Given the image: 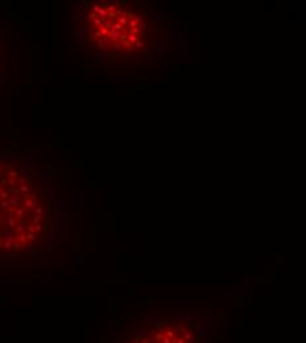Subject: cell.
<instances>
[{
  "label": "cell",
  "instance_id": "cell-1",
  "mask_svg": "<svg viewBox=\"0 0 306 343\" xmlns=\"http://www.w3.org/2000/svg\"><path fill=\"white\" fill-rule=\"evenodd\" d=\"M124 343H194V330L181 319L151 322L134 331Z\"/></svg>",
  "mask_w": 306,
  "mask_h": 343
}]
</instances>
